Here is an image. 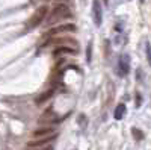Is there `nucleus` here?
I'll return each mask as SVG.
<instances>
[{"mask_svg": "<svg viewBox=\"0 0 151 150\" xmlns=\"http://www.w3.org/2000/svg\"><path fill=\"white\" fill-rule=\"evenodd\" d=\"M47 15H48L47 26H52V24H55V23L64 21V20H70L71 18V11H70V8L67 5H58Z\"/></svg>", "mask_w": 151, "mask_h": 150, "instance_id": "1", "label": "nucleus"}, {"mask_svg": "<svg viewBox=\"0 0 151 150\" xmlns=\"http://www.w3.org/2000/svg\"><path fill=\"white\" fill-rule=\"evenodd\" d=\"M27 150H53L52 146H44V147H27Z\"/></svg>", "mask_w": 151, "mask_h": 150, "instance_id": "14", "label": "nucleus"}, {"mask_svg": "<svg viewBox=\"0 0 151 150\" xmlns=\"http://www.w3.org/2000/svg\"><path fill=\"white\" fill-rule=\"evenodd\" d=\"M91 56H92V43H89L88 50H86V61L88 62H91Z\"/></svg>", "mask_w": 151, "mask_h": 150, "instance_id": "13", "label": "nucleus"}, {"mask_svg": "<svg viewBox=\"0 0 151 150\" xmlns=\"http://www.w3.org/2000/svg\"><path fill=\"white\" fill-rule=\"evenodd\" d=\"M139 2H141V3H144V2H145V0H139Z\"/></svg>", "mask_w": 151, "mask_h": 150, "instance_id": "18", "label": "nucleus"}, {"mask_svg": "<svg viewBox=\"0 0 151 150\" xmlns=\"http://www.w3.org/2000/svg\"><path fill=\"white\" fill-rule=\"evenodd\" d=\"M56 133V129L52 128V126H45V128H38L32 132V138L36 140V138H45V136H50Z\"/></svg>", "mask_w": 151, "mask_h": 150, "instance_id": "6", "label": "nucleus"}, {"mask_svg": "<svg viewBox=\"0 0 151 150\" xmlns=\"http://www.w3.org/2000/svg\"><path fill=\"white\" fill-rule=\"evenodd\" d=\"M40 121L41 123H58L59 121V118L56 117V114L52 111V109H47L44 114L41 115V118H40Z\"/></svg>", "mask_w": 151, "mask_h": 150, "instance_id": "9", "label": "nucleus"}, {"mask_svg": "<svg viewBox=\"0 0 151 150\" xmlns=\"http://www.w3.org/2000/svg\"><path fill=\"white\" fill-rule=\"evenodd\" d=\"M79 124H80L82 128H86V124H88V120H86V117H85L83 114L79 117Z\"/></svg>", "mask_w": 151, "mask_h": 150, "instance_id": "15", "label": "nucleus"}, {"mask_svg": "<svg viewBox=\"0 0 151 150\" xmlns=\"http://www.w3.org/2000/svg\"><path fill=\"white\" fill-rule=\"evenodd\" d=\"M132 133H133V136H134L136 141H142V140H144V132L139 130L137 128H133V129H132Z\"/></svg>", "mask_w": 151, "mask_h": 150, "instance_id": "11", "label": "nucleus"}, {"mask_svg": "<svg viewBox=\"0 0 151 150\" xmlns=\"http://www.w3.org/2000/svg\"><path fill=\"white\" fill-rule=\"evenodd\" d=\"M141 103H142V97L139 93H136V106H141Z\"/></svg>", "mask_w": 151, "mask_h": 150, "instance_id": "16", "label": "nucleus"}, {"mask_svg": "<svg viewBox=\"0 0 151 150\" xmlns=\"http://www.w3.org/2000/svg\"><path fill=\"white\" fill-rule=\"evenodd\" d=\"M103 2H104V3H109V0H103Z\"/></svg>", "mask_w": 151, "mask_h": 150, "instance_id": "17", "label": "nucleus"}, {"mask_svg": "<svg viewBox=\"0 0 151 150\" xmlns=\"http://www.w3.org/2000/svg\"><path fill=\"white\" fill-rule=\"evenodd\" d=\"M145 55H147V59H148V64L151 65V44H150V41L145 43Z\"/></svg>", "mask_w": 151, "mask_h": 150, "instance_id": "12", "label": "nucleus"}, {"mask_svg": "<svg viewBox=\"0 0 151 150\" xmlns=\"http://www.w3.org/2000/svg\"><path fill=\"white\" fill-rule=\"evenodd\" d=\"M55 91H56V86H52V88H48V90H47V91H44L41 96H38V97H36L35 103H36V105H42V103H45L47 100H50V99L53 97Z\"/></svg>", "mask_w": 151, "mask_h": 150, "instance_id": "8", "label": "nucleus"}, {"mask_svg": "<svg viewBox=\"0 0 151 150\" xmlns=\"http://www.w3.org/2000/svg\"><path fill=\"white\" fill-rule=\"evenodd\" d=\"M76 30V24L74 23H60L58 26H53L52 29H48L47 36H56L62 33H71Z\"/></svg>", "mask_w": 151, "mask_h": 150, "instance_id": "3", "label": "nucleus"}, {"mask_svg": "<svg viewBox=\"0 0 151 150\" xmlns=\"http://www.w3.org/2000/svg\"><path fill=\"white\" fill-rule=\"evenodd\" d=\"M47 14H48V6H47V5L40 6V8L33 12V15L29 18V21H27V24H26V30H32V29L38 28V26H40V24L47 18Z\"/></svg>", "mask_w": 151, "mask_h": 150, "instance_id": "2", "label": "nucleus"}, {"mask_svg": "<svg viewBox=\"0 0 151 150\" xmlns=\"http://www.w3.org/2000/svg\"><path fill=\"white\" fill-rule=\"evenodd\" d=\"M76 53H77V50H74L73 47H68V46H58L53 50V56L55 58L65 56V55H76Z\"/></svg>", "mask_w": 151, "mask_h": 150, "instance_id": "7", "label": "nucleus"}, {"mask_svg": "<svg viewBox=\"0 0 151 150\" xmlns=\"http://www.w3.org/2000/svg\"><path fill=\"white\" fill-rule=\"evenodd\" d=\"M92 20H94V24L97 28L101 26V23H103V9H101V5H100V0H92Z\"/></svg>", "mask_w": 151, "mask_h": 150, "instance_id": "4", "label": "nucleus"}, {"mask_svg": "<svg viewBox=\"0 0 151 150\" xmlns=\"http://www.w3.org/2000/svg\"><path fill=\"white\" fill-rule=\"evenodd\" d=\"M130 73V58L129 55H121L118 59V74L121 78H125Z\"/></svg>", "mask_w": 151, "mask_h": 150, "instance_id": "5", "label": "nucleus"}, {"mask_svg": "<svg viewBox=\"0 0 151 150\" xmlns=\"http://www.w3.org/2000/svg\"><path fill=\"white\" fill-rule=\"evenodd\" d=\"M115 120H121L124 115H125V105L124 103H119L118 106H116V109H115Z\"/></svg>", "mask_w": 151, "mask_h": 150, "instance_id": "10", "label": "nucleus"}]
</instances>
